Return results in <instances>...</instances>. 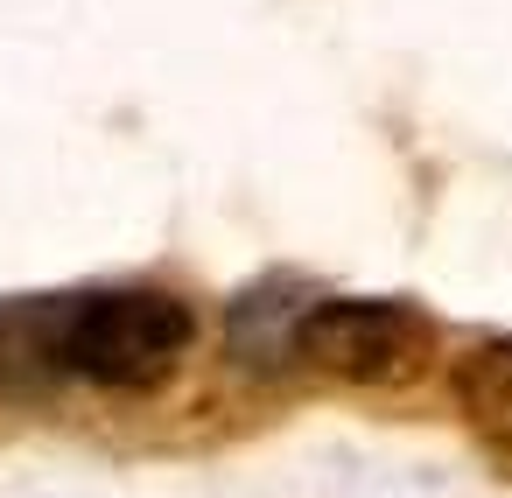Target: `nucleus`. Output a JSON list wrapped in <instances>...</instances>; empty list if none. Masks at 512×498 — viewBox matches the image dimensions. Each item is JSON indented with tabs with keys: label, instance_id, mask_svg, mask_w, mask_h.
Here are the masks:
<instances>
[{
	"label": "nucleus",
	"instance_id": "7ed1b4c3",
	"mask_svg": "<svg viewBox=\"0 0 512 498\" xmlns=\"http://www.w3.org/2000/svg\"><path fill=\"white\" fill-rule=\"evenodd\" d=\"M456 407L491 449H512V337H477L456 358Z\"/></svg>",
	"mask_w": 512,
	"mask_h": 498
},
{
	"label": "nucleus",
	"instance_id": "f257e3e1",
	"mask_svg": "<svg viewBox=\"0 0 512 498\" xmlns=\"http://www.w3.org/2000/svg\"><path fill=\"white\" fill-rule=\"evenodd\" d=\"M197 337V316L162 288H106L78 295L50 316L43 351L57 372L106 386V393H155Z\"/></svg>",
	"mask_w": 512,
	"mask_h": 498
},
{
	"label": "nucleus",
	"instance_id": "f03ea898",
	"mask_svg": "<svg viewBox=\"0 0 512 498\" xmlns=\"http://www.w3.org/2000/svg\"><path fill=\"white\" fill-rule=\"evenodd\" d=\"M428 330L407 302H316L295 323V358L337 386H400L421 372Z\"/></svg>",
	"mask_w": 512,
	"mask_h": 498
}]
</instances>
